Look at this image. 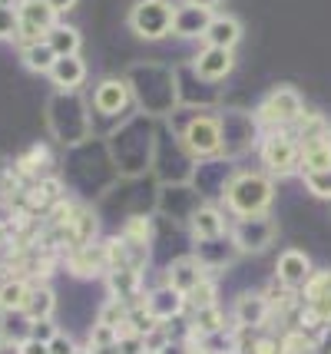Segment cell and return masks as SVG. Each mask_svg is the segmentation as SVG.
<instances>
[{
	"mask_svg": "<svg viewBox=\"0 0 331 354\" xmlns=\"http://www.w3.org/2000/svg\"><path fill=\"white\" fill-rule=\"evenodd\" d=\"M123 80L129 83L133 106L149 120H166L179 106V73L166 63H133Z\"/></svg>",
	"mask_w": 331,
	"mask_h": 354,
	"instance_id": "1",
	"label": "cell"
},
{
	"mask_svg": "<svg viewBox=\"0 0 331 354\" xmlns=\"http://www.w3.org/2000/svg\"><path fill=\"white\" fill-rule=\"evenodd\" d=\"M153 123L156 120L136 113L110 133L106 149H110V162L116 166L120 176L136 179L146 169H153V153H156V126Z\"/></svg>",
	"mask_w": 331,
	"mask_h": 354,
	"instance_id": "2",
	"label": "cell"
},
{
	"mask_svg": "<svg viewBox=\"0 0 331 354\" xmlns=\"http://www.w3.org/2000/svg\"><path fill=\"white\" fill-rule=\"evenodd\" d=\"M166 120H169V133L179 136L182 149L196 162L222 156V129L216 113H209L202 106H192V103H179Z\"/></svg>",
	"mask_w": 331,
	"mask_h": 354,
	"instance_id": "3",
	"label": "cell"
},
{
	"mask_svg": "<svg viewBox=\"0 0 331 354\" xmlns=\"http://www.w3.org/2000/svg\"><path fill=\"white\" fill-rule=\"evenodd\" d=\"M47 129L66 149L83 146L86 139L93 136V109H90V100L83 93L53 90L47 100Z\"/></svg>",
	"mask_w": 331,
	"mask_h": 354,
	"instance_id": "4",
	"label": "cell"
},
{
	"mask_svg": "<svg viewBox=\"0 0 331 354\" xmlns=\"http://www.w3.org/2000/svg\"><path fill=\"white\" fill-rule=\"evenodd\" d=\"M222 202H225V209H229L236 218L265 216L268 209H272V202H275V183H272L268 172L242 169L229 179Z\"/></svg>",
	"mask_w": 331,
	"mask_h": 354,
	"instance_id": "5",
	"label": "cell"
},
{
	"mask_svg": "<svg viewBox=\"0 0 331 354\" xmlns=\"http://www.w3.org/2000/svg\"><path fill=\"white\" fill-rule=\"evenodd\" d=\"M216 116H219V129H222V159L232 162V159H238V156H245L249 149L258 146L262 126L255 120V113L225 106V109H219Z\"/></svg>",
	"mask_w": 331,
	"mask_h": 354,
	"instance_id": "6",
	"label": "cell"
},
{
	"mask_svg": "<svg viewBox=\"0 0 331 354\" xmlns=\"http://www.w3.org/2000/svg\"><path fill=\"white\" fill-rule=\"evenodd\" d=\"M258 159L272 179H285L301 169V146L292 136V129H268L258 139Z\"/></svg>",
	"mask_w": 331,
	"mask_h": 354,
	"instance_id": "7",
	"label": "cell"
},
{
	"mask_svg": "<svg viewBox=\"0 0 331 354\" xmlns=\"http://www.w3.org/2000/svg\"><path fill=\"white\" fill-rule=\"evenodd\" d=\"M90 109H93V123H96V120H106V123H120V126H123L129 116H136L129 83L123 77H103L93 86Z\"/></svg>",
	"mask_w": 331,
	"mask_h": 354,
	"instance_id": "8",
	"label": "cell"
},
{
	"mask_svg": "<svg viewBox=\"0 0 331 354\" xmlns=\"http://www.w3.org/2000/svg\"><path fill=\"white\" fill-rule=\"evenodd\" d=\"M305 113V100L295 86H275L265 100L255 106V120L262 129H292Z\"/></svg>",
	"mask_w": 331,
	"mask_h": 354,
	"instance_id": "9",
	"label": "cell"
},
{
	"mask_svg": "<svg viewBox=\"0 0 331 354\" xmlns=\"http://www.w3.org/2000/svg\"><path fill=\"white\" fill-rule=\"evenodd\" d=\"M173 14L176 7L169 0H136L126 24L140 40H162L173 33Z\"/></svg>",
	"mask_w": 331,
	"mask_h": 354,
	"instance_id": "10",
	"label": "cell"
},
{
	"mask_svg": "<svg viewBox=\"0 0 331 354\" xmlns=\"http://www.w3.org/2000/svg\"><path fill=\"white\" fill-rule=\"evenodd\" d=\"M229 239L236 242L238 255H258V252H265L278 239V225H275V218L268 216V212L265 216H245L232 222Z\"/></svg>",
	"mask_w": 331,
	"mask_h": 354,
	"instance_id": "11",
	"label": "cell"
},
{
	"mask_svg": "<svg viewBox=\"0 0 331 354\" xmlns=\"http://www.w3.org/2000/svg\"><path fill=\"white\" fill-rule=\"evenodd\" d=\"M17 46L23 44H44L47 33L57 27V14L50 10L47 0H20L17 3Z\"/></svg>",
	"mask_w": 331,
	"mask_h": 354,
	"instance_id": "12",
	"label": "cell"
},
{
	"mask_svg": "<svg viewBox=\"0 0 331 354\" xmlns=\"http://www.w3.org/2000/svg\"><path fill=\"white\" fill-rule=\"evenodd\" d=\"M156 205L159 212L166 218H173L176 225H189L192 216L205 205V199L192 189V183H182V185H162Z\"/></svg>",
	"mask_w": 331,
	"mask_h": 354,
	"instance_id": "13",
	"label": "cell"
},
{
	"mask_svg": "<svg viewBox=\"0 0 331 354\" xmlns=\"http://www.w3.org/2000/svg\"><path fill=\"white\" fill-rule=\"evenodd\" d=\"M325 328L331 324V272H315L305 285V311L301 328Z\"/></svg>",
	"mask_w": 331,
	"mask_h": 354,
	"instance_id": "14",
	"label": "cell"
},
{
	"mask_svg": "<svg viewBox=\"0 0 331 354\" xmlns=\"http://www.w3.org/2000/svg\"><path fill=\"white\" fill-rule=\"evenodd\" d=\"M189 66L202 83H222V80L236 70V50H225V46H202V50L192 57Z\"/></svg>",
	"mask_w": 331,
	"mask_h": 354,
	"instance_id": "15",
	"label": "cell"
},
{
	"mask_svg": "<svg viewBox=\"0 0 331 354\" xmlns=\"http://www.w3.org/2000/svg\"><path fill=\"white\" fill-rule=\"evenodd\" d=\"M232 318L242 331H255V328H262L268 324L272 318V305L265 301V295L262 292H242L236 298V305H232Z\"/></svg>",
	"mask_w": 331,
	"mask_h": 354,
	"instance_id": "16",
	"label": "cell"
},
{
	"mask_svg": "<svg viewBox=\"0 0 331 354\" xmlns=\"http://www.w3.org/2000/svg\"><path fill=\"white\" fill-rule=\"evenodd\" d=\"M212 24V10L196 7V3H179L173 14V37L179 40H202Z\"/></svg>",
	"mask_w": 331,
	"mask_h": 354,
	"instance_id": "17",
	"label": "cell"
},
{
	"mask_svg": "<svg viewBox=\"0 0 331 354\" xmlns=\"http://www.w3.org/2000/svg\"><path fill=\"white\" fill-rule=\"evenodd\" d=\"M50 83H53V90L60 93H79L83 90V83L90 77V70H86V60L73 53V57H57L53 63V70L47 73Z\"/></svg>",
	"mask_w": 331,
	"mask_h": 354,
	"instance_id": "18",
	"label": "cell"
},
{
	"mask_svg": "<svg viewBox=\"0 0 331 354\" xmlns=\"http://www.w3.org/2000/svg\"><path fill=\"white\" fill-rule=\"evenodd\" d=\"M315 275V268H312V259L299 252V248H285L282 255H278V265H275V278L288 285V288H305L308 285V278Z\"/></svg>",
	"mask_w": 331,
	"mask_h": 354,
	"instance_id": "19",
	"label": "cell"
},
{
	"mask_svg": "<svg viewBox=\"0 0 331 354\" xmlns=\"http://www.w3.org/2000/svg\"><path fill=\"white\" fill-rule=\"evenodd\" d=\"M66 272L77 278H96L106 272V255H103V242H90L66 252Z\"/></svg>",
	"mask_w": 331,
	"mask_h": 354,
	"instance_id": "20",
	"label": "cell"
},
{
	"mask_svg": "<svg viewBox=\"0 0 331 354\" xmlns=\"http://www.w3.org/2000/svg\"><path fill=\"white\" fill-rule=\"evenodd\" d=\"M142 301H146V308L153 311V318H156L159 324L176 322V318H182V311H186V295L169 288V285H159V288H153L149 295H142Z\"/></svg>",
	"mask_w": 331,
	"mask_h": 354,
	"instance_id": "21",
	"label": "cell"
},
{
	"mask_svg": "<svg viewBox=\"0 0 331 354\" xmlns=\"http://www.w3.org/2000/svg\"><path fill=\"white\" fill-rule=\"evenodd\" d=\"M202 281H205V265L199 262L196 255H182V259L169 262V268H166V285L182 295H189L192 288L202 285Z\"/></svg>",
	"mask_w": 331,
	"mask_h": 354,
	"instance_id": "22",
	"label": "cell"
},
{
	"mask_svg": "<svg viewBox=\"0 0 331 354\" xmlns=\"http://www.w3.org/2000/svg\"><path fill=\"white\" fill-rule=\"evenodd\" d=\"M106 292L110 298L123 301V305H133L142 298V268H116V272H106Z\"/></svg>",
	"mask_w": 331,
	"mask_h": 354,
	"instance_id": "23",
	"label": "cell"
},
{
	"mask_svg": "<svg viewBox=\"0 0 331 354\" xmlns=\"http://www.w3.org/2000/svg\"><path fill=\"white\" fill-rule=\"evenodd\" d=\"M189 232L196 242H209V239H222V235H229V225H225V216H222V209L216 202H205L202 209L192 216L189 222Z\"/></svg>",
	"mask_w": 331,
	"mask_h": 354,
	"instance_id": "24",
	"label": "cell"
},
{
	"mask_svg": "<svg viewBox=\"0 0 331 354\" xmlns=\"http://www.w3.org/2000/svg\"><path fill=\"white\" fill-rule=\"evenodd\" d=\"M238 248L229 235L222 239H209V242H196V259L205 265V268H229L236 262Z\"/></svg>",
	"mask_w": 331,
	"mask_h": 354,
	"instance_id": "25",
	"label": "cell"
},
{
	"mask_svg": "<svg viewBox=\"0 0 331 354\" xmlns=\"http://www.w3.org/2000/svg\"><path fill=\"white\" fill-rule=\"evenodd\" d=\"M242 40V24L232 14H212V24L205 30L202 44L205 46H225V50H236V44Z\"/></svg>",
	"mask_w": 331,
	"mask_h": 354,
	"instance_id": "26",
	"label": "cell"
},
{
	"mask_svg": "<svg viewBox=\"0 0 331 354\" xmlns=\"http://www.w3.org/2000/svg\"><path fill=\"white\" fill-rule=\"evenodd\" d=\"M301 176L305 172H325L331 169V146L325 136H312L301 139Z\"/></svg>",
	"mask_w": 331,
	"mask_h": 354,
	"instance_id": "27",
	"label": "cell"
},
{
	"mask_svg": "<svg viewBox=\"0 0 331 354\" xmlns=\"http://www.w3.org/2000/svg\"><path fill=\"white\" fill-rule=\"evenodd\" d=\"M30 331L33 318L27 311H0V341L23 344V341H30Z\"/></svg>",
	"mask_w": 331,
	"mask_h": 354,
	"instance_id": "28",
	"label": "cell"
},
{
	"mask_svg": "<svg viewBox=\"0 0 331 354\" xmlns=\"http://www.w3.org/2000/svg\"><path fill=\"white\" fill-rule=\"evenodd\" d=\"M44 44L53 50V57H73V53H79V46H83V37H79L77 27H70V24H60V20H57V27L47 33Z\"/></svg>",
	"mask_w": 331,
	"mask_h": 354,
	"instance_id": "29",
	"label": "cell"
},
{
	"mask_svg": "<svg viewBox=\"0 0 331 354\" xmlns=\"http://www.w3.org/2000/svg\"><path fill=\"white\" fill-rule=\"evenodd\" d=\"M186 322H189V341L196 344V341L205 338V335L222 331V328H225V315H222L219 305H212V308L192 311V318H186Z\"/></svg>",
	"mask_w": 331,
	"mask_h": 354,
	"instance_id": "30",
	"label": "cell"
},
{
	"mask_svg": "<svg viewBox=\"0 0 331 354\" xmlns=\"http://www.w3.org/2000/svg\"><path fill=\"white\" fill-rule=\"evenodd\" d=\"M27 298H30V281L27 278L14 275L7 281H0V311H23Z\"/></svg>",
	"mask_w": 331,
	"mask_h": 354,
	"instance_id": "31",
	"label": "cell"
},
{
	"mask_svg": "<svg viewBox=\"0 0 331 354\" xmlns=\"http://www.w3.org/2000/svg\"><path fill=\"white\" fill-rule=\"evenodd\" d=\"M27 315H30L33 322L37 318H53V311H57V295L50 288L47 281L44 285H30V298H27Z\"/></svg>",
	"mask_w": 331,
	"mask_h": 354,
	"instance_id": "32",
	"label": "cell"
},
{
	"mask_svg": "<svg viewBox=\"0 0 331 354\" xmlns=\"http://www.w3.org/2000/svg\"><path fill=\"white\" fill-rule=\"evenodd\" d=\"M20 63H23L30 73H50L57 57H53V50H50L47 44H23L20 46Z\"/></svg>",
	"mask_w": 331,
	"mask_h": 354,
	"instance_id": "33",
	"label": "cell"
},
{
	"mask_svg": "<svg viewBox=\"0 0 331 354\" xmlns=\"http://www.w3.org/2000/svg\"><path fill=\"white\" fill-rule=\"evenodd\" d=\"M153 328H159V322L153 318V311L146 308V301L140 298V301H133L126 308V322H123L120 331H133V335H142V338H146Z\"/></svg>",
	"mask_w": 331,
	"mask_h": 354,
	"instance_id": "34",
	"label": "cell"
},
{
	"mask_svg": "<svg viewBox=\"0 0 331 354\" xmlns=\"http://www.w3.org/2000/svg\"><path fill=\"white\" fill-rule=\"evenodd\" d=\"M123 239H126L133 248H149V242H153V222H149V216H142V212H136V216H129L126 222H123Z\"/></svg>",
	"mask_w": 331,
	"mask_h": 354,
	"instance_id": "35",
	"label": "cell"
},
{
	"mask_svg": "<svg viewBox=\"0 0 331 354\" xmlns=\"http://www.w3.org/2000/svg\"><path fill=\"white\" fill-rule=\"evenodd\" d=\"M315 351V338L305 331V328H295L282 338V354H312Z\"/></svg>",
	"mask_w": 331,
	"mask_h": 354,
	"instance_id": "36",
	"label": "cell"
},
{
	"mask_svg": "<svg viewBox=\"0 0 331 354\" xmlns=\"http://www.w3.org/2000/svg\"><path fill=\"white\" fill-rule=\"evenodd\" d=\"M212 305H219L216 301V285L205 278L202 285H196L189 295H186V308L189 311H199V308H212Z\"/></svg>",
	"mask_w": 331,
	"mask_h": 354,
	"instance_id": "37",
	"label": "cell"
},
{
	"mask_svg": "<svg viewBox=\"0 0 331 354\" xmlns=\"http://www.w3.org/2000/svg\"><path fill=\"white\" fill-rule=\"evenodd\" d=\"M305 189H308L315 199H331V169L305 172Z\"/></svg>",
	"mask_w": 331,
	"mask_h": 354,
	"instance_id": "38",
	"label": "cell"
},
{
	"mask_svg": "<svg viewBox=\"0 0 331 354\" xmlns=\"http://www.w3.org/2000/svg\"><path fill=\"white\" fill-rule=\"evenodd\" d=\"M116 341H120V328L93 322V328H90V348H110V344H116Z\"/></svg>",
	"mask_w": 331,
	"mask_h": 354,
	"instance_id": "39",
	"label": "cell"
},
{
	"mask_svg": "<svg viewBox=\"0 0 331 354\" xmlns=\"http://www.w3.org/2000/svg\"><path fill=\"white\" fill-rule=\"evenodd\" d=\"M126 308H129V305H123V301L106 298V305L100 308V318H96V322L113 324V328H123V322H126Z\"/></svg>",
	"mask_w": 331,
	"mask_h": 354,
	"instance_id": "40",
	"label": "cell"
},
{
	"mask_svg": "<svg viewBox=\"0 0 331 354\" xmlns=\"http://www.w3.org/2000/svg\"><path fill=\"white\" fill-rule=\"evenodd\" d=\"M17 30H20V24H17V10H3L0 7V44H17Z\"/></svg>",
	"mask_w": 331,
	"mask_h": 354,
	"instance_id": "41",
	"label": "cell"
},
{
	"mask_svg": "<svg viewBox=\"0 0 331 354\" xmlns=\"http://www.w3.org/2000/svg\"><path fill=\"white\" fill-rule=\"evenodd\" d=\"M116 348H120V354H146V338H142V335H133V331H120Z\"/></svg>",
	"mask_w": 331,
	"mask_h": 354,
	"instance_id": "42",
	"label": "cell"
},
{
	"mask_svg": "<svg viewBox=\"0 0 331 354\" xmlns=\"http://www.w3.org/2000/svg\"><path fill=\"white\" fill-rule=\"evenodd\" d=\"M53 335H57V324H53V318H37V322H33V331H30L33 341H44V344H50V341H53Z\"/></svg>",
	"mask_w": 331,
	"mask_h": 354,
	"instance_id": "43",
	"label": "cell"
},
{
	"mask_svg": "<svg viewBox=\"0 0 331 354\" xmlns=\"http://www.w3.org/2000/svg\"><path fill=\"white\" fill-rule=\"evenodd\" d=\"M50 348V354H73L79 348L77 341L70 338V335H64V331H57V335H53V341H50L47 344Z\"/></svg>",
	"mask_w": 331,
	"mask_h": 354,
	"instance_id": "44",
	"label": "cell"
},
{
	"mask_svg": "<svg viewBox=\"0 0 331 354\" xmlns=\"http://www.w3.org/2000/svg\"><path fill=\"white\" fill-rule=\"evenodd\" d=\"M10 176H14V166L0 156V202L7 199V189H10Z\"/></svg>",
	"mask_w": 331,
	"mask_h": 354,
	"instance_id": "45",
	"label": "cell"
},
{
	"mask_svg": "<svg viewBox=\"0 0 331 354\" xmlns=\"http://www.w3.org/2000/svg\"><path fill=\"white\" fill-rule=\"evenodd\" d=\"M312 354H331V324L321 328V335L315 338V351Z\"/></svg>",
	"mask_w": 331,
	"mask_h": 354,
	"instance_id": "46",
	"label": "cell"
},
{
	"mask_svg": "<svg viewBox=\"0 0 331 354\" xmlns=\"http://www.w3.org/2000/svg\"><path fill=\"white\" fill-rule=\"evenodd\" d=\"M14 239H17L14 225H10V222H0V252H3V248H10V245H14Z\"/></svg>",
	"mask_w": 331,
	"mask_h": 354,
	"instance_id": "47",
	"label": "cell"
},
{
	"mask_svg": "<svg viewBox=\"0 0 331 354\" xmlns=\"http://www.w3.org/2000/svg\"><path fill=\"white\" fill-rule=\"evenodd\" d=\"M20 354H50V348L47 344H44V341H23V344H20Z\"/></svg>",
	"mask_w": 331,
	"mask_h": 354,
	"instance_id": "48",
	"label": "cell"
},
{
	"mask_svg": "<svg viewBox=\"0 0 331 354\" xmlns=\"http://www.w3.org/2000/svg\"><path fill=\"white\" fill-rule=\"evenodd\" d=\"M47 3H50V10H53L57 17H60V14H70V10L77 7V0H47Z\"/></svg>",
	"mask_w": 331,
	"mask_h": 354,
	"instance_id": "49",
	"label": "cell"
},
{
	"mask_svg": "<svg viewBox=\"0 0 331 354\" xmlns=\"http://www.w3.org/2000/svg\"><path fill=\"white\" fill-rule=\"evenodd\" d=\"M189 3H196V7H205V10H212V14H216V7H219L222 0H189Z\"/></svg>",
	"mask_w": 331,
	"mask_h": 354,
	"instance_id": "50",
	"label": "cell"
},
{
	"mask_svg": "<svg viewBox=\"0 0 331 354\" xmlns=\"http://www.w3.org/2000/svg\"><path fill=\"white\" fill-rule=\"evenodd\" d=\"M0 354H20V344H10V341H0Z\"/></svg>",
	"mask_w": 331,
	"mask_h": 354,
	"instance_id": "51",
	"label": "cell"
},
{
	"mask_svg": "<svg viewBox=\"0 0 331 354\" xmlns=\"http://www.w3.org/2000/svg\"><path fill=\"white\" fill-rule=\"evenodd\" d=\"M93 354H120V348H116V344H110V348H93Z\"/></svg>",
	"mask_w": 331,
	"mask_h": 354,
	"instance_id": "52",
	"label": "cell"
},
{
	"mask_svg": "<svg viewBox=\"0 0 331 354\" xmlns=\"http://www.w3.org/2000/svg\"><path fill=\"white\" fill-rule=\"evenodd\" d=\"M17 3H20V0H0V7H3V10H17Z\"/></svg>",
	"mask_w": 331,
	"mask_h": 354,
	"instance_id": "53",
	"label": "cell"
},
{
	"mask_svg": "<svg viewBox=\"0 0 331 354\" xmlns=\"http://www.w3.org/2000/svg\"><path fill=\"white\" fill-rule=\"evenodd\" d=\"M186 354H209V351H205V348H199V344H189V351H186Z\"/></svg>",
	"mask_w": 331,
	"mask_h": 354,
	"instance_id": "54",
	"label": "cell"
},
{
	"mask_svg": "<svg viewBox=\"0 0 331 354\" xmlns=\"http://www.w3.org/2000/svg\"><path fill=\"white\" fill-rule=\"evenodd\" d=\"M73 354H93V348H90V344H79V348H77Z\"/></svg>",
	"mask_w": 331,
	"mask_h": 354,
	"instance_id": "55",
	"label": "cell"
},
{
	"mask_svg": "<svg viewBox=\"0 0 331 354\" xmlns=\"http://www.w3.org/2000/svg\"><path fill=\"white\" fill-rule=\"evenodd\" d=\"M325 139H328V146H331V126H328V133H325Z\"/></svg>",
	"mask_w": 331,
	"mask_h": 354,
	"instance_id": "56",
	"label": "cell"
}]
</instances>
